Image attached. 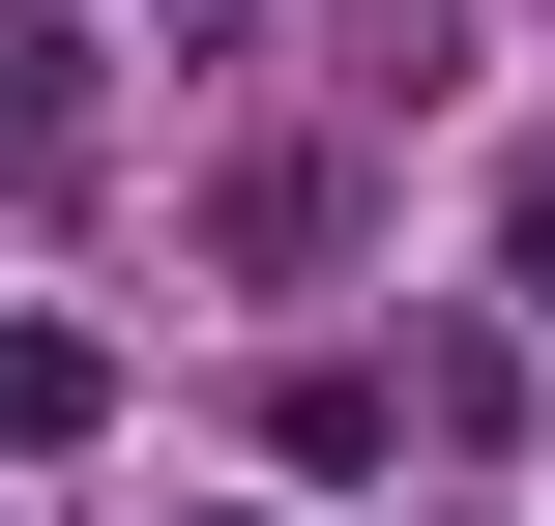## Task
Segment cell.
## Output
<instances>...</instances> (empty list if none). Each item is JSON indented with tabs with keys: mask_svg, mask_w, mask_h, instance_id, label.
I'll return each mask as SVG.
<instances>
[{
	"mask_svg": "<svg viewBox=\"0 0 555 526\" xmlns=\"http://www.w3.org/2000/svg\"><path fill=\"white\" fill-rule=\"evenodd\" d=\"M234 526H263V498H234Z\"/></svg>",
	"mask_w": 555,
	"mask_h": 526,
	"instance_id": "obj_3",
	"label": "cell"
},
{
	"mask_svg": "<svg viewBox=\"0 0 555 526\" xmlns=\"http://www.w3.org/2000/svg\"><path fill=\"white\" fill-rule=\"evenodd\" d=\"M0 176H88V29H0Z\"/></svg>",
	"mask_w": 555,
	"mask_h": 526,
	"instance_id": "obj_1",
	"label": "cell"
},
{
	"mask_svg": "<svg viewBox=\"0 0 555 526\" xmlns=\"http://www.w3.org/2000/svg\"><path fill=\"white\" fill-rule=\"evenodd\" d=\"M88 410H117V351L88 322H0V439H88Z\"/></svg>",
	"mask_w": 555,
	"mask_h": 526,
	"instance_id": "obj_2",
	"label": "cell"
}]
</instances>
